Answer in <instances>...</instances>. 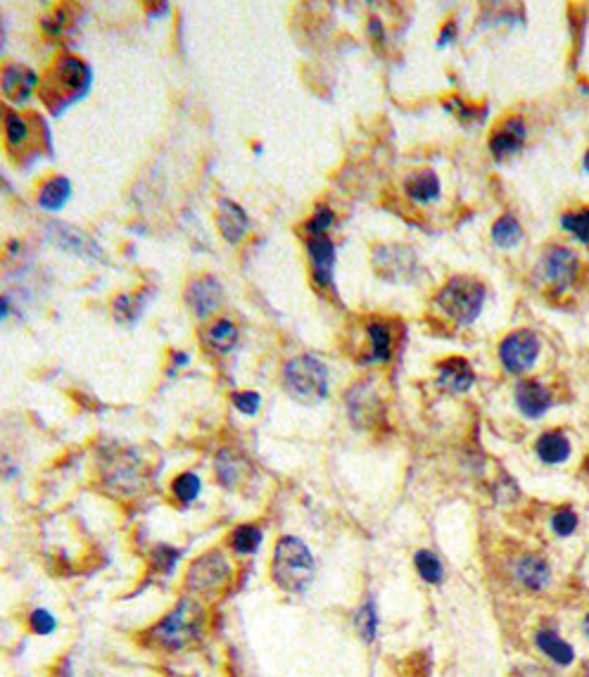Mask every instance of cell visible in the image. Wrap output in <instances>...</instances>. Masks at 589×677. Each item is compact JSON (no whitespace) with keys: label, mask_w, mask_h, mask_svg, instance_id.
I'll return each instance as SVG.
<instances>
[{"label":"cell","mask_w":589,"mask_h":677,"mask_svg":"<svg viewBox=\"0 0 589 677\" xmlns=\"http://www.w3.org/2000/svg\"><path fill=\"white\" fill-rule=\"evenodd\" d=\"M200 490H202V483H200L198 473H191V471L181 473L179 478L172 483L174 497L179 499L181 504H191V502H195Z\"/></svg>","instance_id":"cell-30"},{"label":"cell","mask_w":589,"mask_h":677,"mask_svg":"<svg viewBox=\"0 0 589 677\" xmlns=\"http://www.w3.org/2000/svg\"><path fill=\"white\" fill-rule=\"evenodd\" d=\"M561 226L563 231H568L570 236H576L580 243L589 245V209H577V212L563 214Z\"/></svg>","instance_id":"cell-32"},{"label":"cell","mask_w":589,"mask_h":677,"mask_svg":"<svg viewBox=\"0 0 589 677\" xmlns=\"http://www.w3.org/2000/svg\"><path fill=\"white\" fill-rule=\"evenodd\" d=\"M205 345L217 354L231 352L233 347L238 345V328L228 319H219L210 325V331L205 333Z\"/></svg>","instance_id":"cell-23"},{"label":"cell","mask_w":589,"mask_h":677,"mask_svg":"<svg viewBox=\"0 0 589 677\" xmlns=\"http://www.w3.org/2000/svg\"><path fill=\"white\" fill-rule=\"evenodd\" d=\"M454 29H457V27H454V22H450V24H444L442 33H440V39H437V46H440V48L447 46V43H450V40L454 39V36H457V31H454Z\"/></svg>","instance_id":"cell-40"},{"label":"cell","mask_w":589,"mask_h":677,"mask_svg":"<svg viewBox=\"0 0 589 677\" xmlns=\"http://www.w3.org/2000/svg\"><path fill=\"white\" fill-rule=\"evenodd\" d=\"M333 221H335L333 209L324 207V209H318V212L307 221V233H309V236H326V231L331 228Z\"/></svg>","instance_id":"cell-37"},{"label":"cell","mask_w":589,"mask_h":677,"mask_svg":"<svg viewBox=\"0 0 589 677\" xmlns=\"http://www.w3.org/2000/svg\"><path fill=\"white\" fill-rule=\"evenodd\" d=\"M174 359H176V364H186V361H188V357L183 352H176V357H174Z\"/></svg>","instance_id":"cell-42"},{"label":"cell","mask_w":589,"mask_h":677,"mask_svg":"<svg viewBox=\"0 0 589 677\" xmlns=\"http://www.w3.org/2000/svg\"><path fill=\"white\" fill-rule=\"evenodd\" d=\"M354 625H357L359 637L371 645L378 635V611H376V601H373V599H369L366 604L359 606L357 616H354Z\"/></svg>","instance_id":"cell-29"},{"label":"cell","mask_w":589,"mask_h":677,"mask_svg":"<svg viewBox=\"0 0 589 677\" xmlns=\"http://www.w3.org/2000/svg\"><path fill=\"white\" fill-rule=\"evenodd\" d=\"M492 240H495V245L499 247L518 245V243L523 240V228H521L516 217L504 214L502 219H496L495 226H492Z\"/></svg>","instance_id":"cell-26"},{"label":"cell","mask_w":589,"mask_h":677,"mask_svg":"<svg viewBox=\"0 0 589 677\" xmlns=\"http://www.w3.org/2000/svg\"><path fill=\"white\" fill-rule=\"evenodd\" d=\"M551 530L557 532L558 538H570L573 532L577 530V513L573 509H558L554 516H551Z\"/></svg>","instance_id":"cell-35"},{"label":"cell","mask_w":589,"mask_h":677,"mask_svg":"<svg viewBox=\"0 0 589 677\" xmlns=\"http://www.w3.org/2000/svg\"><path fill=\"white\" fill-rule=\"evenodd\" d=\"M414 566H416V573L421 575L425 584H440L444 578V568L440 557H435L433 551L421 549L416 551V557H414Z\"/></svg>","instance_id":"cell-27"},{"label":"cell","mask_w":589,"mask_h":677,"mask_svg":"<svg viewBox=\"0 0 589 677\" xmlns=\"http://www.w3.org/2000/svg\"><path fill=\"white\" fill-rule=\"evenodd\" d=\"M485 299H487V288L470 276H454L444 283L442 290L437 292V307L451 321L461 325L473 324L480 316Z\"/></svg>","instance_id":"cell-3"},{"label":"cell","mask_w":589,"mask_h":677,"mask_svg":"<svg viewBox=\"0 0 589 677\" xmlns=\"http://www.w3.org/2000/svg\"><path fill=\"white\" fill-rule=\"evenodd\" d=\"M29 623H31V630L36 632V635H53L55 628H58V620H55V616L50 611H46V609H39V611H33L31 618H29Z\"/></svg>","instance_id":"cell-36"},{"label":"cell","mask_w":589,"mask_h":677,"mask_svg":"<svg viewBox=\"0 0 589 677\" xmlns=\"http://www.w3.org/2000/svg\"><path fill=\"white\" fill-rule=\"evenodd\" d=\"M48 236L58 243L60 247H65V250H69V253L74 254H79V257H95V254H100L98 245H95L94 240L86 238L84 233L76 231V228H72V226H65V224H58V221H53V224L48 226Z\"/></svg>","instance_id":"cell-17"},{"label":"cell","mask_w":589,"mask_h":677,"mask_svg":"<svg viewBox=\"0 0 589 677\" xmlns=\"http://www.w3.org/2000/svg\"><path fill=\"white\" fill-rule=\"evenodd\" d=\"M540 357V338L532 331H516L506 335L499 345V359L509 373H523L532 369Z\"/></svg>","instance_id":"cell-6"},{"label":"cell","mask_w":589,"mask_h":677,"mask_svg":"<svg viewBox=\"0 0 589 677\" xmlns=\"http://www.w3.org/2000/svg\"><path fill=\"white\" fill-rule=\"evenodd\" d=\"M404 191L414 202H431V200L440 198V179L431 169L411 174L404 179Z\"/></svg>","instance_id":"cell-21"},{"label":"cell","mask_w":589,"mask_h":677,"mask_svg":"<svg viewBox=\"0 0 589 677\" xmlns=\"http://www.w3.org/2000/svg\"><path fill=\"white\" fill-rule=\"evenodd\" d=\"M283 386L292 399L317 405L328 397V369L311 354H299L283 366Z\"/></svg>","instance_id":"cell-2"},{"label":"cell","mask_w":589,"mask_h":677,"mask_svg":"<svg viewBox=\"0 0 589 677\" xmlns=\"http://www.w3.org/2000/svg\"><path fill=\"white\" fill-rule=\"evenodd\" d=\"M72 195V183L65 176H55V179L46 181V186L40 188L39 193V205L48 212H58L60 207H65V202Z\"/></svg>","instance_id":"cell-24"},{"label":"cell","mask_w":589,"mask_h":677,"mask_svg":"<svg viewBox=\"0 0 589 677\" xmlns=\"http://www.w3.org/2000/svg\"><path fill=\"white\" fill-rule=\"evenodd\" d=\"M240 473H243V464H240L238 459L233 457L228 450L221 451L217 457V476L221 480V485L233 487L240 480Z\"/></svg>","instance_id":"cell-31"},{"label":"cell","mask_w":589,"mask_h":677,"mask_svg":"<svg viewBox=\"0 0 589 677\" xmlns=\"http://www.w3.org/2000/svg\"><path fill=\"white\" fill-rule=\"evenodd\" d=\"M181 557V551L179 549H172V547H157L153 554V561H155V568H159V571H174V566H176V561H179Z\"/></svg>","instance_id":"cell-38"},{"label":"cell","mask_w":589,"mask_h":677,"mask_svg":"<svg viewBox=\"0 0 589 677\" xmlns=\"http://www.w3.org/2000/svg\"><path fill=\"white\" fill-rule=\"evenodd\" d=\"M188 590L202 592V594H214L231 580V566L226 561L221 551H207L195 564L188 568Z\"/></svg>","instance_id":"cell-5"},{"label":"cell","mask_w":589,"mask_h":677,"mask_svg":"<svg viewBox=\"0 0 589 677\" xmlns=\"http://www.w3.org/2000/svg\"><path fill=\"white\" fill-rule=\"evenodd\" d=\"M29 136V127H27V121H24V117H20L17 112H7L5 114V138L7 143L13 147L22 146L24 140H27Z\"/></svg>","instance_id":"cell-34"},{"label":"cell","mask_w":589,"mask_h":677,"mask_svg":"<svg viewBox=\"0 0 589 677\" xmlns=\"http://www.w3.org/2000/svg\"><path fill=\"white\" fill-rule=\"evenodd\" d=\"M36 74L29 69V67H5L3 72V94L7 100L13 102H24V100L31 95V91L36 88Z\"/></svg>","instance_id":"cell-19"},{"label":"cell","mask_w":589,"mask_h":677,"mask_svg":"<svg viewBox=\"0 0 589 677\" xmlns=\"http://www.w3.org/2000/svg\"><path fill=\"white\" fill-rule=\"evenodd\" d=\"M352 395L359 397V405L357 402H347V405H350L352 419H354L357 425H369L371 416H376L378 412L376 395H373V390H366V386H361V383L352 390Z\"/></svg>","instance_id":"cell-25"},{"label":"cell","mask_w":589,"mask_h":677,"mask_svg":"<svg viewBox=\"0 0 589 677\" xmlns=\"http://www.w3.org/2000/svg\"><path fill=\"white\" fill-rule=\"evenodd\" d=\"M373 264L376 272L388 281H399L402 276H409L416 266V254L414 250L404 245H383L376 247L373 253Z\"/></svg>","instance_id":"cell-9"},{"label":"cell","mask_w":589,"mask_h":677,"mask_svg":"<svg viewBox=\"0 0 589 677\" xmlns=\"http://www.w3.org/2000/svg\"><path fill=\"white\" fill-rule=\"evenodd\" d=\"M233 405H236V409L243 414H247V416H252V414H257L259 405H262V397H259L257 392H236L233 395Z\"/></svg>","instance_id":"cell-39"},{"label":"cell","mask_w":589,"mask_h":677,"mask_svg":"<svg viewBox=\"0 0 589 677\" xmlns=\"http://www.w3.org/2000/svg\"><path fill=\"white\" fill-rule=\"evenodd\" d=\"M262 539H264V535H262L257 525H240L231 535V549L238 551V554H254L262 545Z\"/></svg>","instance_id":"cell-28"},{"label":"cell","mask_w":589,"mask_h":677,"mask_svg":"<svg viewBox=\"0 0 589 677\" xmlns=\"http://www.w3.org/2000/svg\"><path fill=\"white\" fill-rule=\"evenodd\" d=\"M217 224H219V231H221V236H224L228 243H240L243 240V236L247 233V228H250V219H247V214L243 207H238L233 200H219V207H217Z\"/></svg>","instance_id":"cell-14"},{"label":"cell","mask_w":589,"mask_h":677,"mask_svg":"<svg viewBox=\"0 0 589 677\" xmlns=\"http://www.w3.org/2000/svg\"><path fill=\"white\" fill-rule=\"evenodd\" d=\"M535 646L542 651L544 656L549 658L551 664L561 665V668H568V665H573V661H576V649H573V645H568L554 628H540V630L535 632Z\"/></svg>","instance_id":"cell-16"},{"label":"cell","mask_w":589,"mask_h":677,"mask_svg":"<svg viewBox=\"0 0 589 677\" xmlns=\"http://www.w3.org/2000/svg\"><path fill=\"white\" fill-rule=\"evenodd\" d=\"M7 312H10V302L7 298H3V316H7Z\"/></svg>","instance_id":"cell-44"},{"label":"cell","mask_w":589,"mask_h":677,"mask_svg":"<svg viewBox=\"0 0 589 677\" xmlns=\"http://www.w3.org/2000/svg\"><path fill=\"white\" fill-rule=\"evenodd\" d=\"M516 405L528 419H540L551 406V390L540 380H521L516 387Z\"/></svg>","instance_id":"cell-12"},{"label":"cell","mask_w":589,"mask_h":677,"mask_svg":"<svg viewBox=\"0 0 589 677\" xmlns=\"http://www.w3.org/2000/svg\"><path fill=\"white\" fill-rule=\"evenodd\" d=\"M140 312H143V295H120L114 302V314L121 321L138 319Z\"/></svg>","instance_id":"cell-33"},{"label":"cell","mask_w":589,"mask_h":677,"mask_svg":"<svg viewBox=\"0 0 589 677\" xmlns=\"http://www.w3.org/2000/svg\"><path fill=\"white\" fill-rule=\"evenodd\" d=\"M55 74H58V81L62 86L72 94H86L91 86V69L76 58H62L55 67Z\"/></svg>","instance_id":"cell-20"},{"label":"cell","mask_w":589,"mask_h":677,"mask_svg":"<svg viewBox=\"0 0 589 677\" xmlns=\"http://www.w3.org/2000/svg\"><path fill=\"white\" fill-rule=\"evenodd\" d=\"M585 169H587V174H589V150L585 153Z\"/></svg>","instance_id":"cell-45"},{"label":"cell","mask_w":589,"mask_h":677,"mask_svg":"<svg viewBox=\"0 0 589 677\" xmlns=\"http://www.w3.org/2000/svg\"><path fill=\"white\" fill-rule=\"evenodd\" d=\"M577 269H580V259H577V254L570 247L551 245L544 250L542 273L551 288L566 290L576 281Z\"/></svg>","instance_id":"cell-7"},{"label":"cell","mask_w":589,"mask_h":677,"mask_svg":"<svg viewBox=\"0 0 589 677\" xmlns=\"http://www.w3.org/2000/svg\"><path fill=\"white\" fill-rule=\"evenodd\" d=\"M513 575H516V580L523 584L525 590L540 592L551 583L549 561L537 557V554H525V557L516 558V564H513Z\"/></svg>","instance_id":"cell-13"},{"label":"cell","mask_w":589,"mask_h":677,"mask_svg":"<svg viewBox=\"0 0 589 677\" xmlns=\"http://www.w3.org/2000/svg\"><path fill=\"white\" fill-rule=\"evenodd\" d=\"M200 630H202V609L192 599H181L176 609L162 618L150 635H153L155 645H159L162 649L181 651L200 637Z\"/></svg>","instance_id":"cell-4"},{"label":"cell","mask_w":589,"mask_h":677,"mask_svg":"<svg viewBox=\"0 0 589 677\" xmlns=\"http://www.w3.org/2000/svg\"><path fill=\"white\" fill-rule=\"evenodd\" d=\"M473 383H476V373L464 357H450L437 364V386L442 390L459 395V392L470 390Z\"/></svg>","instance_id":"cell-11"},{"label":"cell","mask_w":589,"mask_h":677,"mask_svg":"<svg viewBox=\"0 0 589 677\" xmlns=\"http://www.w3.org/2000/svg\"><path fill=\"white\" fill-rule=\"evenodd\" d=\"M583 632L589 637V613H587V616H585V620H583Z\"/></svg>","instance_id":"cell-43"},{"label":"cell","mask_w":589,"mask_h":677,"mask_svg":"<svg viewBox=\"0 0 589 677\" xmlns=\"http://www.w3.org/2000/svg\"><path fill=\"white\" fill-rule=\"evenodd\" d=\"M535 451L540 461L547 466L566 464L570 459V440L566 438V432L561 431H547L542 432L535 442Z\"/></svg>","instance_id":"cell-18"},{"label":"cell","mask_w":589,"mask_h":677,"mask_svg":"<svg viewBox=\"0 0 589 677\" xmlns=\"http://www.w3.org/2000/svg\"><path fill=\"white\" fill-rule=\"evenodd\" d=\"M307 253L311 259L314 281L321 288L333 286V272H335V245L328 236H309Z\"/></svg>","instance_id":"cell-10"},{"label":"cell","mask_w":589,"mask_h":677,"mask_svg":"<svg viewBox=\"0 0 589 677\" xmlns=\"http://www.w3.org/2000/svg\"><path fill=\"white\" fill-rule=\"evenodd\" d=\"M366 333H369V343H371V347H369V354H366L361 361H364V364H378V361L385 364L392 354L390 328L385 324H371L366 328Z\"/></svg>","instance_id":"cell-22"},{"label":"cell","mask_w":589,"mask_h":677,"mask_svg":"<svg viewBox=\"0 0 589 677\" xmlns=\"http://www.w3.org/2000/svg\"><path fill=\"white\" fill-rule=\"evenodd\" d=\"M317 561L299 538H281L273 551L272 578L285 592H305L314 580Z\"/></svg>","instance_id":"cell-1"},{"label":"cell","mask_w":589,"mask_h":677,"mask_svg":"<svg viewBox=\"0 0 589 677\" xmlns=\"http://www.w3.org/2000/svg\"><path fill=\"white\" fill-rule=\"evenodd\" d=\"M525 143V121L521 117H511L499 131L490 138V153L496 160H506L516 155Z\"/></svg>","instance_id":"cell-15"},{"label":"cell","mask_w":589,"mask_h":677,"mask_svg":"<svg viewBox=\"0 0 589 677\" xmlns=\"http://www.w3.org/2000/svg\"><path fill=\"white\" fill-rule=\"evenodd\" d=\"M224 302V288L214 276L192 279L186 288V305L198 319H207Z\"/></svg>","instance_id":"cell-8"},{"label":"cell","mask_w":589,"mask_h":677,"mask_svg":"<svg viewBox=\"0 0 589 677\" xmlns=\"http://www.w3.org/2000/svg\"><path fill=\"white\" fill-rule=\"evenodd\" d=\"M521 677H554V675H549V673L542 671V668H532V665H530V668H525Z\"/></svg>","instance_id":"cell-41"}]
</instances>
